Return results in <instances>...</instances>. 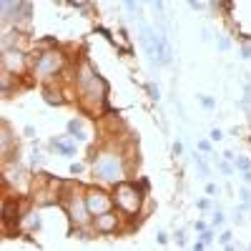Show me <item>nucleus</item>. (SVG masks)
I'll list each match as a JSON object with an SVG mask.
<instances>
[{"label":"nucleus","instance_id":"f257e3e1","mask_svg":"<svg viewBox=\"0 0 251 251\" xmlns=\"http://www.w3.org/2000/svg\"><path fill=\"white\" fill-rule=\"evenodd\" d=\"M93 171L103 181H118V178H123V163L113 153H100L93 163Z\"/></svg>","mask_w":251,"mask_h":251},{"label":"nucleus","instance_id":"f03ea898","mask_svg":"<svg viewBox=\"0 0 251 251\" xmlns=\"http://www.w3.org/2000/svg\"><path fill=\"white\" fill-rule=\"evenodd\" d=\"M116 203L121 206V211H126L128 216L138 214V208H141V194H138V188L131 186V183H121L116 188Z\"/></svg>","mask_w":251,"mask_h":251},{"label":"nucleus","instance_id":"7ed1b4c3","mask_svg":"<svg viewBox=\"0 0 251 251\" xmlns=\"http://www.w3.org/2000/svg\"><path fill=\"white\" fill-rule=\"evenodd\" d=\"M63 68V55L58 50H48V53H40L38 63H35V73L40 78H50Z\"/></svg>","mask_w":251,"mask_h":251},{"label":"nucleus","instance_id":"20e7f679","mask_svg":"<svg viewBox=\"0 0 251 251\" xmlns=\"http://www.w3.org/2000/svg\"><path fill=\"white\" fill-rule=\"evenodd\" d=\"M86 203H88V211H91L93 216H98V214H106L108 208H111V199H108L106 194H100V191H88Z\"/></svg>","mask_w":251,"mask_h":251},{"label":"nucleus","instance_id":"39448f33","mask_svg":"<svg viewBox=\"0 0 251 251\" xmlns=\"http://www.w3.org/2000/svg\"><path fill=\"white\" fill-rule=\"evenodd\" d=\"M88 203L86 201H80V199H71V203H68V216H71V221L78 226H86L88 224Z\"/></svg>","mask_w":251,"mask_h":251},{"label":"nucleus","instance_id":"423d86ee","mask_svg":"<svg viewBox=\"0 0 251 251\" xmlns=\"http://www.w3.org/2000/svg\"><path fill=\"white\" fill-rule=\"evenodd\" d=\"M3 63H5V68H8V71H13V73H20V71H23V53H18V50H10V48H5Z\"/></svg>","mask_w":251,"mask_h":251},{"label":"nucleus","instance_id":"0eeeda50","mask_svg":"<svg viewBox=\"0 0 251 251\" xmlns=\"http://www.w3.org/2000/svg\"><path fill=\"white\" fill-rule=\"evenodd\" d=\"M116 216L111 214V211H106V214H98L96 216V228H98V231H103V234H108V231H113V228H116Z\"/></svg>","mask_w":251,"mask_h":251},{"label":"nucleus","instance_id":"6e6552de","mask_svg":"<svg viewBox=\"0 0 251 251\" xmlns=\"http://www.w3.org/2000/svg\"><path fill=\"white\" fill-rule=\"evenodd\" d=\"M68 131L73 133V138H78V141H86V131H83L80 121H71V123H68Z\"/></svg>","mask_w":251,"mask_h":251},{"label":"nucleus","instance_id":"1a4fd4ad","mask_svg":"<svg viewBox=\"0 0 251 251\" xmlns=\"http://www.w3.org/2000/svg\"><path fill=\"white\" fill-rule=\"evenodd\" d=\"M53 149L60 151V153H66V156H73L75 153V149H73L71 143H66V141H53Z\"/></svg>","mask_w":251,"mask_h":251},{"label":"nucleus","instance_id":"9d476101","mask_svg":"<svg viewBox=\"0 0 251 251\" xmlns=\"http://www.w3.org/2000/svg\"><path fill=\"white\" fill-rule=\"evenodd\" d=\"M23 176H25V171L20 169V166H13V169H8V181H13V183L23 181Z\"/></svg>","mask_w":251,"mask_h":251},{"label":"nucleus","instance_id":"9b49d317","mask_svg":"<svg viewBox=\"0 0 251 251\" xmlns=\"http://www.w3.org/2000/svg\"><path fill=\"white\" fill-rule=\"evenodd\" d=\"M151 3H153V8H156L158 20H163V0H151Z\"/></svg>","mask_w":251,"mask_h":251},{"label":"nucleus","instance_id":"f8f14e48","mask_svg":"<svg viewBox=\"0 0 251 251\" xmlns=\"http://www.w3.org/2000/svg\"><path fill=\"white\" fill-rule=\"evenodd\" d=\"M126 8H128L131 13H138V0H123Z\"/></svg>","mask_w":251,"mask_h":251},{"label":"nucleus","instance_id":"ddd939ff","mask_svg":"<svg viewBox=\"0 0 251 251\" xmlns=\"http://www.w3.org/2000/svg\"><path fill=\"white\" fill-rule=\"evenodd\" d=\"M236 166H239L241 171H249V166H251V163H249V158H244V156H241V158H236Z\"/></svg>","mask_w":251,"mask_h":251},{"label":"nucleus","instance_id":"4468645a","mask_svg":"<svg viewBox=\"0 0 251 251\" xmlns=\"http://www.w3.org/2000/svg\"><path fill=\"white\" fill-rule=\"evenodd\" d=\"M241 201L246 206H251V191H249V188H244V191H241Z\"/></svg>","mask_w":251,"mask_h":251},{"label":"nucleus","instance_id":"2eb2a0df","mask_svg":"<svg viewBox=\"0 0 251 251\" xmlns=\"http://www.w3.org/2000/svg\"><path fill=\"white\" fill-rule=\"evenodd\" d=\"M149 93H151V98H153V100H158V88L153 86V83H151V86H149Z\"/></svg>","mask_w":251,"mask_h":251},{"label":"nucleus","instance_id":"dca6fc26","mask_svg":"<svg viewBox=\"0 0 251 251\" xmlns=\"http://www.w3.org/2000/svg\"><path fill=\"white\" fill-rule=\"evenodd\" d=\"M211 241H214V234H211V231H203V244L208 246V244H211Z\"/></svg>","mask_w":251,"mask_h":251},{"label":"nucleus","instance_id":"f3484780","mask_svg":"<svg viewBox=\"0 0 251 251\" xmlns=\"http://www.w3.org/2000/svg\"><path fill=\"white\" fill-rule=\"evenodd\" d=\"M221 138H224V133H221L219 128H214V131H211V141H221Z\"/></svg>","mask_w":251,"mask_h":251},{"label":"nucleus","instance_id":"a211bd4d","mask_svg":"<svg viewBox=\"0 0 251 251\" xmlns=\"http://www.w3.org/2000/svg\"><path fill=\"white\" fill-rule=\"evenodd\" d=\"M219 48H221V50H226V48H228V38H224V35L219 38Z\"/></svg>","mask_w":251,"mask_h":251},{"label":"nucleus","instance_id":"6ab92c4d","mask_svg":"<svg viewBox=\"0 0 251 251\" xmlns=\"http://www.w3.org/2000/svg\"><path fill=\"white\" fill-rule=\"evenodd\" d=\"M241 58H251V48H249V46L241 48Z\"/></svg>","mask_w":251,"mask_h":251},{"label":"nucleus","instance_id":"aec40b11","mask_svg":"<svg viewBox=\"0 0 251 251\" xmlns=\"http://www.w3.org/2000/svg\"><path fill=\"white\" fill-rule=\"evenodd\" d=\"M201 103H203L206 108H214V100H211V98H201Z\"/></svg>","mask_w":251,"mask_h":251},{"label":"nucleus","instance_id":"412c9836","mask_svg":"<svg viewBox=\"0 0 251 251\" xmlns=\"http://www.w3.org/2000/svg\"><path fill=\"white\" fill-rule=\"evenodd\" d=\"M199 149H201V151H208V149H211V143H208V141H201Z\"/></svg>","mask_w":251,"mask_h":251},{"label":"nucleus","instance_id":"4be33fe9","mask_svg":"<svg viewBox=\"0 0 251 251\" xmlns=\"http://www.w3.org/2000/svg\"><path fill=\"white\" fill-rule=\"evenodd\" d=\"M219 166H221V171H224V174H231V171H234V169H231V166H228V163H219Z\"/></svg>","mask_w":251,"mask_h":251},{"label":"nucleus","instance_id":"5701e85b","mask_svg":"<svg viewBox=\"0 0 251 251\" xmlns=\"http://www.w3.org/2000/svg\"><path fill=\"white\" fill-rule=\"evenodd\" d=\"M208 206H211V201H208V199H201L199 201V208H208Z\"/></svg>","mask_w":251,"mask_h":251},{"label":"nucleus","instance_id":"b1692460","mask_svg":"<svg viewBox=\"0 0 251 251\" xmlns=\"http://www.w3.org/2000/svg\"><path fill=\"white\" fill-rule=\"evenodd\" d=\"M221 241H224V244H231V234H228V231L221 234Z\"/></svg>","mask_w":251,"mask_h":251},{"label":"nucleus","instance_id":"393cba45","mask_svg":"<svg viewBox=\"0 0 251 251\" xmlns=\"http://www.w3.org/2000/svg\"><path fill=\"white\" fill-rule=\"evenodd\" d=\"M174 153H183V146L181 143H174Z\"/></svg>","mask_w":251,"mask_h":251},{"label":"nucleus","instance_id":"a878e982","mask_svg":"<svg viewBox=\"0 0 251 251\" xmlns=\"http://www.w3.org/2000/svg\"><path fill=\"white\" fill-rule=\"evenodd\" d=\"M224 219H226L224 214H216V219H214V224H224Z\"/></svg>","mask_w":251,"mask_h":251},{"label":"nucleus","instance_id":"bb28decb","mask_svg":"<svg viewBox=\"0 0 251 251\" xmlns=\"http://www.w3.org/2000/svg\"><path fill=\"white\" fill-rule=\"evenodd\" d=\"M176 244H178V246H183V234H181V231L176 234Z\"/></svg>","mask_w":251,"mask_h":251},{"label":"nucleus","instance_id":"cd10ccee","mask_svg":"<svg viewBox=\"0 0 251 251\" xmlns=\"http://www.w3.org/2000/svg\"><path fill=\"white\" fill-rule=\"evenodd\" d=\"M244 181H246V183H251V171H244Z\"/></svg>","mask_w":251,"mask_h":251}]
</instances>
